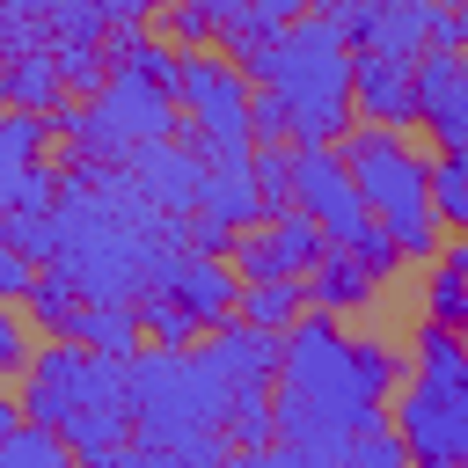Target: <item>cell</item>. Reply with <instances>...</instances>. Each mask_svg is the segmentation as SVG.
Segmentation results:
<instances>
[{"mask_svg":"<svg viewBox=\"0 0 468 468\" xmlns=\"http://www.w3.org/2000/svg\"><path fill=\"white\" fill-rule=\"evenodd\" d=\"M431 212H439V227L468 234V146H446L431 161Z\"/></svg>","mask_w":468,"mask_h":468,"instance_id":"d4e9b609","label":"cell"},{"mask_svg":"<svg viewBox=\"0 0 468 468\" xmlns=\"http://www.w3.org/2000/svg\"><path fill=\"white\" fill-rule=\"evenodd\" d=\"M351 51H380V58H410L417 66V51H431V0H380Z\"/></svg>","mask_w":468,"mask_h":468,"instance_id":"ac0fdd59","label":"cell"},{"mask_svg":"<svg viewBox=\"0 0 468 468\" xmlns=\"http://www.w3.org/2000/svg\"><path fill=\"white\" fill-rule=\"evenodd\" d=\"M0 241L22 249L29 263H51V256H58V212H51V205H15V212H0Z\"/></svg>","mask_w":468,"mask_h":468,"instance_id":"603a6c76","label":"cell"},{"mask_svg":"<svg viewBox=\"0 0 468 468\" xmlns=\"http://www.w3.org/2000/svg\"><path fill=\"white\" fill-rule=\"evenodd\" d=\"M424 314L431 322H446V329H468V271L446 256L439 271H431V292H424Z\"/></svg>","mask_w":468,"mask_h":468,"instance_id":"f1b7e54d","label":"cell"},{"mask_svg":"<svg viewBox=\"0 0 468 468\" xmlns=\"http://www.w3.org/2000/svg\"><path fill=\"white\" fill-rule=\"evenodd\" d=\"M300 285H307V300H314V307H329V314H344V307H366V300H373V271H366L358 256H344V249H322V256H314V271H307Z\"/></svg>","mask_w":468,"mask_h":468,"instance_id":"ffe728a7","label":"cell"},{"mask_svg":"<svg viewBox=\"0 0 468 468\" xmlns=\"http://www.w3.org/2000/svg\"><path fill=\"white\" fill-rule=\"evenodd\" d=\"M73 446L51 431V424H37V417H15L7 424V439H0V468H58Z\"/></svg>","mask_w":468,"mask_h":468,"instance_id":"cb8c5ba5","label":"cell"},{"mask_svg":"<svg viewBox=\"0 0 468 468\" xmlns=\"http://www.w3.org/2000/svg\"><path fill=\"white\" fill-rule=\"evenodd\" d=\"M29 314H37V329H51V336H73V322H80V285L51 263L37 285H29Z\"/></svg>","mask_w":468,"mask_h":468,"instance_id":"484cf974","label":"cell"},{"mask_svg":"<svg viewBox=\"0 0 468 468\" xmlns=\"http://www.w3.org/2000/svg\"><path fill=\"white\" fill-rule=\"evenodd\" d=\"M176 110L190 117L197 146H256V132H249V73L227 66L219 51H183Z\"/></svg>","mask_w":468,"mask_h":468,"instance_id":"9c48e42d","label":"cell"},{"mask_svg":"<svg viewBox=\"0 0 468 468\" xmlns=\"http://www.w3.org/2000/svg\"><path fill=\"white\" fill-rule=\"evenodd\" d=\"M292 205H300V212H314L322 241H329V249H344V256H358L373 278H388V271H395V241H388V234H380V219L366 212V197H358V183H351V168H344V146H336V139H292Z\"/></svg>","mask_w":468,"mask_h":468,"instance_id":"ba28073f","label":"cell"},{"mask_svg":"<svg viewBox=\"0 0 468 468\" xmlns=\"http://www.w3.org/2000/svg\"><path fill=\"white\" fill-rule=\"evenodd\" d=\"M351 102H358L366 124H417V80H410V58L351 51Z\"/></svg>","mask_w":468,"mask_h":468,"instance_id":"e0dca14e","label":"cell"},{"mask_svg":"<svg viewBox=\"0 0 468 468\" xmlns=\"http://www.w3.org/2000/svg\"><path fill=\"white\" fill-rule=\"evenodd\" d=\"M51 117V110H44ZM73 146H80V161H95V168H124L132 154H146L154 139H168L176 132V95L168 88H154L146 73H132V66H117V73H102L95 88H88V102L80 110H66L58 102V117H51Z\"/></svg>","mask_w":468,"mask_h":468,"instance_id":"52a82bcc","label":"cell"},{"mask_svg":"<svg viewBox=\"0 0 468 468\" xmlns=\"http://www.w3.org/2000/svg\"><path fill=\"white\" fill-rule=\"evenodd\" d=\"M461 336H468V329H461Z\"/></svg>","mask_w":468,"mask_h":468,"instance_id":"b9f144b4","label":"cell"},{"mask_svg":"<svg viewBox=\"0 0 468 468\" xmlns=\"http://www.w3.org/2000/svg\"><path fill=\"white\" fill-rule=\"evenodd\" d=\"M29 366V329L7 314V300H0V373H22Z\"/></svg>","mask_w":468,"mask_h":468,"instance_id":"8d00e7d4","label":"cell"},{"mask_svg":"<svg viewBox=\"0 0 468 468\" xmlns=\"http://www.w3.org/2000/svg\"><path fill=\"white\" fill-rule=\"evenodd\" d=\"M249 132L256 139H292V110L278 88H249Z\"/></svg>","mask_w":468,"mask_h":468,"instance_id":"1f68e13d","label":"cell"},{"mask_svg":"<svg viewBox=\"0 0 468 468\" xmlns=\"http://www.w3.org/2000/svg\"><path fill=\"white\" fill-rule=\"evenodd\" d=\"M395 431L410 461L424 468H461L468 461V336L446 322L417 329V380L395 402Z\"/></svg>","mask_w":468,"mask_h":468,"instance_id":"5b68a950","label":"cell"},{"mask_svg":"<svg viewBox=\"0 0 468 468\" xmlns=\"http://www.w3.org/2000/svg\"><path fill=\"white\" fill-rule=\"evenodd\" d=\"M197 351L219 366V380H227L234 395H249V388H271V373H278V329H263V322H241V314L212 322Z\"/></svg>","mask_w":468,"mask_h":468,"instance_id":"2e32d148","label":"cell"},{"mask_svg":"<svg viewBox=\"0 0 468 468\" xmlns=\"http://www.w3.org/2000/svg\"><path fill=\"white\" fill-rule=\"evenodd\" d=\"M344 461H351V468H402V461H410V446H402V431H388V424H366V431H351Z\"/></svg>","mask_w":468,"mask_h":468,"instance_id":"f546056e","label":"cell"},{"mask_svg":"<svg viewBox=\"0 0 468 468\" xmlns=\"http://www.w3.org/2000/svg\"><path fill=\"white\" fill-rule=\"evenodd\" d=\"M139 300H80V322H73V344L88 351H110V358H132L139 351Z\"/></svg>","mask_w":468,"mask_h":468,"instance_id":"44dd1931","label":"cell"},{"mask_svg":"<svg viewBox=\"0 0 468 468\" xmlns=\"http://www.w3.org/2000/svg\"><path fill=\"white\" fill-rule=\"evenodd\" d=\"M117 66H132V73H146L154 88L176 95V66H183V51H168V44L139 37V29H117Z\"/></svg>","mask_w":468,"mask_h":468,"instance_id":"83f0119b","label":"cell"},{"mask_svg":"<svg viewBox=\"0 0 468 468\" xmlns=\"http://www.w3.org/2000/svg\"><path fill=\"white\" fill-rule=\"evenodd\" d=\"M197 212L219 227H256L263 219V190H256V146H205V183H197Z\"/></svg>","mask_w":468,"mask_h":468,"instance_id":"9a60e30c","label":"cell"},{"mask_svg":"<svg viewBox=\"0 0 468 468\" xmlns=\"http://www.w3.org/2000/svg\"><path fill=\"white\" fill-rule=\"evenodd\" d=\"M15 417H22V402H7V395H0V439H7V424H15Z\"/></svg>","mask_w":468,"mask_h":468,"instance_id":"ab89813d","label":"cell"},{"mask_svg":"<svg viewBox=\"0 0 468 468\" xmlns=\"http://www.w3.org/2000/svg\"><path fill=\"white\" fill-rule=\"evenodd\" d=\"M44 110H7L0 117V212L15 205H51V168H44Z\"/></svg>","mask_w":468,"mask_h":468,"instance_id":"5bb4252c","label":"cell"},{"mask_svg":"<svg viewBox=\"0 0 468 468\" xmlns=\"http://www.w3.org/2000/svg\"><path fill=\"white\" fill-rule=\"evenodd\" d=\"M402 366L388 344L351 336L329 307H300L278 329V373H271V417H278V446L285 461H344L351 431L388 417Z\"/></svg>","mask_w":468,"mask_h":468,"instance_id":"6da1fadb","label":"cell"},{"mask_svg":"<svg viewBox=\"0 0 468 468\" xmlns=\"http://www.w3.org/2000/svg\"><path fill=\"white\" fill-rule=\"evenodd\" d=\"M139 329L161 336V344H190V336H197V314H183V307L161 300V292H139Z\"/></svg>","mask_w":468,"mask_h":468,"instance_id":"4dcf8cb0","label":"cell"},{"mask_svg":"<svg viewBox=\"0 0 468 468\" xmlns=\"http://www.w3.org/2000/svg\"><path fill=\"white\" fill-rule=\"evenodd\" d=\"M300 307H307V285H300V278H249V285L234 292V314H241V322H263V329H285Z\"/></svg>","mask_w":468,"mask_h":468,"instance_id":"7402d4cb","label":"cell"},{"mask_svg":"<svg viewBox=\"0 0 468 468\" xmlns=\"http://www.w3.org/2000/svg\"><path fill=\"white\" fill-rule=\"evenodd\" d=\"M51 58H58V80H66V88H95V80H102V51H95V44H58Z\"/></svg>","mask_w":468,"mask_h":468,"instance_id":"836d02e7","label":"cell"},{"mask_svg":"<svg viewBox=\"0 0 468 468\" xmlns=\"http://www.w3.org/2000/svg\"><path fill=\"white\" fill-rule=\"evenodd\" d=\"M22 417L51 424L80 461L95 468H117L124 446H132V395H124V358L110 351H88V344H51L29 358V380H22Z\"/></svg>","mask_w":468,"mask_h":468,"instance_id":"3957f363","label":"cell"},{"mask_svg":"<svg viewBox=\"0 0 468 468\" xmlns=\"http://www.w3.org/2000/svg\"><path fill=\"white\" fill-rule=\"evenodd\" d=\"M0 102H15V110H58V102H66L58 58H51L44 44L7 51V66H0Z\"/></svg>","mask_w":468,"mask_h":468,"instance_id":"d6986e66","label":"cell"},{"mask_svg":"<svg viewBox=\"0 0 468 468\" xmlns=\"http://www.w3.org/2000/svg\"><path fill=\"white\" fill-rule=\"evenodd\" d=\"M146 292H161V300H176L183 314H197V329H212V322L234 314V271H227L212 249H190V241H168V249L154 256Z\"/></svg>","mask_w":468,"mask_h":468,"instance_id":"30bf717a","label":"cell"},{"mask_svg":"<svg viewBox=\"0 0 468 468\" xmlns=\"http://www.w3.org/2000/svg\"><path fill=\"white\" fill-rule=\"evenodd\" d=\"M95 7H102V22H110V29H139V22L154 15V0H95Z\"/></svg>","mask_w":468,"mask_h":468,"instance_id":"74e56055","label":"cell"},{"mask_svg":"<svg viewBox=\"0 0 468 468\" xmlns=\"http://www.w3.org/2000/svg\"><path fill=\"white\" fill-rule=\"evenodd\" d=\"M124 395H132V446L124 461H219L227 453V402L234 388L205 351L161 344L124 358Z\"/></svg>","mask_w":468,"mask_h":468,"instance_id":"7a4b0ae2","label":"cell"},{"mask_svg":"<svg viewBox=\"0 0 468 468\" xmlns=\"http://www.w3.org/2000/svg\"><path fill=\"white\" fill-rule=\"evenodd\" d=\"M410 80H417V124L439 146H468V58L431 44V51H417Z\"/></svg>","mask_w":468,"mask_h":468,"instance_id":"4fadbf2b","label":"cell"},{"mask_svg":"<svg viewBox=\"0 0 468 468\" xmlns=\"http://www.w3.org/2000/svg\"><path fill=\"white\" fill-rule=\"evenodd\" d=\"M197 7H205V15H212V29H219V22H234V7H241V0H197Z\"/></svg>","mask_w":468,"mask_h":468,"instance_id":"f35d334b","label":"cell"},{"mask_svg":"<svg viewBox=\"0 0 468 468\" xmlns=\"http://www.w3.org/2000/svg\"><path fill=\"white\" fill-rule=\"evenodd\" d=\"M256 227H263V234L234 241V271H241V285H249V278H307L314 256L329 249L322 227H314V212H300V205H278V212H263Z\"/></svg>","mask_w":468,"mask_h":468,"instance_id":"8fae6325","label":"cell"},{"mask_svg":"<svg viewBox=\"0 0 468 468\" xmlns=\"http://www.w3.org/2000/svg\"><path fill=\"white\" fill-rule=\"evenodd\" d=\"M161 29H168V44H183V51H197V44H205V37H212V15H205V7H197V0H176V7H168V22H161Z\"/></svg>","mask_w":468,"mask_h":468,"instance_id":"d6a6232c","label":"cell"},{"mask_svg":"<svg viewBox=\"0 0 468 468\" xmlns=\"http://www.w3.org/2000/svg\"><path fill=\"white\" fill-rule=\"evenodd\" d=\"M124 176L139 183L146 205H161L168 219H190V212H197V183H205V146L168 132V139H154L146 154H132Z\"/></svg>","mask_w":468,"mask_h":468,"instance_id":"7c38bea8","label":"cell"},{"mask_svg":"<svg viewBox=\"0 0 468 468\" xmlns=\"http://www.w3.org/2000/svg\"><path fill=\"white\" fill-rule=\"evenodd\" d=\"M256 88H278L292 110V139H344L351 132V37L329 15H292L263 44L241 51Z\"/></svg>","mask_w":468,"mask_h":468,"instance_id":"277c9868","label":"cell"},{"mask_svg":"<svg viewBox=\"0 0 468 468\" xmlns=\"http://www.w3.org/2000/svg\"><path fill=\"white\" fill-rule=\"evenodd\" d=\"M300 7H307V0H241V7H234V22H219V37H227L234 51H249V44H263L271 29H285Z\"/></svg>","mask_w":468,"mask_h":468,"instance_id":"4316f807","label":"cell"},{"mask_svg":"<svg viewBox=\"0 0 468 468\" xmlns=\"http://www.w3.org/2000/svg\"><path fill=\"white\" fill-rule=\"evenodd\" d=\"M453 263H461V271H468V241H461V249H453Z\"/></svg>","mask_w":468,"mask_h":468,"instance_id":"60d3db41","label":"cell"},{"mask_svg":"<svg viewBox=\"0 0 468 468\" xmlns=\"http://www.w3.org/2000/svg\"><path fill=\"white\" fill-rule=\"evenodd\" d=\"M344 168L366 197V212L380 219V234L395 241V256H431L439 249V212H431V161H417L395 124H358L344 132Z\"/></svg>","mask_w":468,"mask_h":468,"instance_id":"8992f818","label":"cell"},{"mask_svg":"<svg viewBox=\"0 0 468 468\" xmlns=\"http://www.w3.org/2000/svg\"><path fill=\"white\" fill-rule=\"evenodd\" d=\"M431 44L468 51V0H431Z\"/></svg>","mask_w":468,"mask_h":468,"instance_id":"e575fe53","label":"cell"},{"mask_svg":"<svg viewBox=\"0 0 468 468\" xmlns=\"http://www.w3.org/2000/svg\"><path fill=\"white\" fill-rule=\"evenodd\" d=\"M29 285H37V263L0 241V300H29Z\"/></svg>","mask_w":468,"mask_h":468,"instance_id":"d590c367","label":"cell"}]
</instances>
